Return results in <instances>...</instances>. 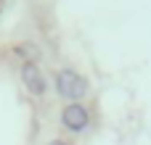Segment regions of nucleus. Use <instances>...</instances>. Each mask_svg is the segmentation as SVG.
Returning a JSON list of instances; mask_svg holds the SVG:
<instances>
[{"label": "nucleus", "mask_w": 151, "mask_h": 145, "mask_svg": "<svg viewBox=\"0 0 151 145\" xmlns=\"http://www.w3.org/2000/svg\"><path fill=\"white\" fill-rule=\"evenodd\" d=\"M88 90H90L88 79H85L82 74H77L74 69H61V71L56 74V92H58L64 100L77 103L80 98L88 95Z\"/></svg>", "instance_id": "1"}, {"label": "nucleus", "mask_w": 151, "mask_h": 145, "mask_svg": "<svg viewBox=\"0 0 151 145\" xmlns=\"http://www.w3.org/2000/svg\"><path fill=\"white\" fill-rule=\"evenodd\" d=\"M21 82H24V87L32 98H42L45 90H48L45 74L40 71L37 63H29V61H24V66H21Z\"/></svg>", "instance_id": "2"}, {"label": "nucleus", "mask_w": 151, "mask_h": 145, "mask_svg": "<svg viewBox=\"0 0 151 145\" xmlns=\"http://www.w3.org/2000/svg\"><path fill=\"white\" fill-rule=\"evenodd\" d=\"M90 116H88V108L80 106V103H66V108L61 111V124L69 129V132H82L88 127Z\"/></svg>", "instance_id": "3"}, {"label": "nucleus", "mask_w": 151, "mask_h": 145, "mask_svg": "<svg viewBox=\"0 0 151 145\" xmlns=\"http://www.w3.org/2000/svg\"><path fill=\"white\" fill-rule=\"evenodd\" d=\"M16 53H19V55H27L29 63H35V45H19Z\"/></svg>", "instance_id": "4"}, {"label": "nucleus", "mask_w": 151, "mask_h": 145, "mask_svg": "<svg viewBox=\"0 0 151 145\" xmlns=\"http://www.w3.org/2000/svg\"><path fill=\"white\" fill-rule=\"evenodd\" d=\"M48 145H66V143H64V140H50Z\"/></svg>", "instance_id": "5"}]
</instances>
